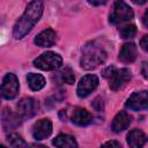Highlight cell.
I'll return each mask as SVG.
<instances>
[{
	"label": "cell",
	"mask_w": 148,
	"mask_h": 148,
	"mask_svg": "<svg viewBox=\"0 0 148 148\" xmlns=\"http://www.w3.org/2000/svg\"><path fill=\"white\" fill-rule=\"evenodd\" d=\"M134 3H136V5H143V3H146L147 2V0H132Z\"/></svg>",
	"instance_id": "obj_27"
},
{
	"label": "cell",
	"mask_w": 148,
	"mask_h": 148,
	"mask_svg": "<svg viewBox=\"0 0 148 148\" xmlns=\"http://www.w3.org/2000/svg\"><path fill=\"white\" fill-rule=\"evenodd\" d=\"M43 9H44L43 2L40 0L31 1L27 6L23 15L15 23V25L13 28V36L16 39H21L27 34H29L31 31V29L36 25V23L39 21V18L42 17Z\"/></svg>",
	"instance_id": "obj_1"
},
{
	"label": "cell",
	"mask_w": 148,
	"mask_h": 148,
	"mask_svg": "<svg viewBox=\"0 0 148 148\" xmlns=\"http://www.w3.org/2000/svg\"><path fill=\"white\" fill-rule=\"evenodd\" d=\"M131 121H132V117L126 111H120L113 118V121L111 124V130L114 133H120V132L127 130Z\"/></svg>",
	"instance_id": "obj_12"
},
{
	"label": "cell",
	"mask_w": 148,
	"mask_h": 148,
	"mask_svg": "<svg viewBox=\"0 0 148 148\" xmlns=\"http://www.w3.org/2000/svg\"><path fill=\"white\" fill-rule=\"evenodd\" d=\"M147 141H148V136L141 130L134 128L130 131V133L127 134V143L130 147L140 148V147H143Z\"/></svg>",
	"instance_id": "obj_13"
},
{
	"label": "cell",
	"mask_w": 148,
	"mask_h": 148,
	"mask_svg": "<svg viewBox=\"0 0 148 148\" xmlns=\"http://www.w3.org/2000/svg\"><path fill=\"white\" fill-rule=\"evenodd\" d=\"M60 77H61V81H62V82L68 83V84H73L74 81H75L74 72H73L72 68L68 67V66H66L65 68L61 69V72H60Z\"/></svg>",
	"instance_id": "obj_19"
},
{
	"label": "cell",
	"mask_w": 148,
	"mask_h": 148,
	"mask_svg": "<svg viewBox=\"0 0 148 148\" xmlns=\"http://www.w3.org/2000/svg\"><path fill=\"white\" fill-rule=\"evenodd\" d=\"M141 74L145 79L148 80V61H145L142 64V67H141Z\"/></svg>",
	"instance_id": "obj_23"
},
{
	"label": "cell",
	"mask_w": 148,
	"mask_h": 148,
	"mask_svg": "<svg viewBox=\"0 0 148 148\" xmlns=\"http://www.w3.org/2000/svg\"><path fill=\"white\" fill-rule=\"evenodd\" d=\"M106 57L108 53L101 44H98L97 42H90L82 50L80 65L84 69H92L104 64Z\"/></svg>",
	"instance_id": "obj_2"
},
{
	"label": "cell",
	"mask_w": 148,
	"mask_h": 148,
	"mask_svg": "<svg viewBox=\"0 0 148 148\" xmlns=\"http://www.w3.org/2000/svg\"><path fill=\"white\" fill-rule=\"evenodd\" d=\"M119 34H120L121 38H124V39L133 38L136 34V27L134 24H127L119 30Z\"/></svg>",
	"instance_id": "obj_21"
},
{
	"label": "cell",
	"mask_w": 148,
	"mask_h": 148,
	"mask_svg": "<svg viewBox=\"0 0 148 148\" xmlns=\"http://www.w3.org/2000/svg\"><path fill=\"white\" fill-rule=\"evenodd\" d=\"M142 22H143V24H145V27H147L148 28V9L145 12V14H143V17H142Z\"/></svg>",
	"instance_id": "obj_26"
},
{
	"label": "cell",
	"mask_w": 148,
	"mask_h": 148,
	"mask_svg": "<svg viewBox=\"0 0 148 148\" xmlns=\"http://www.w3.org/2000/svg\"><path fill=\"white\" fill-rule=\"evenodd\" d=\"M125 106L132 111H141L148 108V91H134L126 101Z\"/></svg>",
	"instance_id": "obj_7"
},
{
	"label": "cell",
	"mask_w": 148,
	"mask_h": 148,
	"mask_svg": "<svg viewBox=\"0 0 148 148\" xmlns=\"http://www.w3.org/2000/svg\"><path fill=\"white\" fill-rule=\"evenodd\" d=\"M92 120V116L89 111H87L86 109L83 108H76L74 111H73V114H72V121L75 124V125H79V126H86L88 124H90Z\"/></svg>",
	"instance_id": "obj_16"
},
{
	"label": "cell",
	"mask_w": 148,
	"mask_h": 148,
	"mask_svg": "<svg viewBox=\"0 0 148 148\" xmlns=\"http://www.w3.org/2000/svg\"><path fill=\"white\" fill-rule=\"evenodd\" d=\"M140 46H141V49H142L143 51L148 52V35H146V36H143V37L141 38V40H140Z\"/></svg>",
	"instance_id": "obj_22"
},
{
	"label": "cell",
	"mask_w": 148,
	"mask_h": 148,
	"mask_svg": "<svg viewBox=\"0 0 148 148\" xmlns=\"http://www.w3.org/2000/svg\"><path fill=\"white\" fill-rule=\"evenodd\" d=\"M27 81H28L30 89L34 91H38V90L43 89L46 83L44 76L40 74H36V73H29L27 75Z\"/></svg>",
	"instance_id": "obj_18"
},
{
	"label": "cell",
	"mask_w": 148,
	"mask_h": 148,
	"mask_svg": "<svg viewBox=\"0 0 148 148\" xmlns=\"http://www.w3.org/2000/svg\"><path fill=\"white\" fill-rule=\"evenodd\" d=\"M103 146H113V147H120V143L117 142V141H108V142H104Z\"/></svg>",
	"instance_id": "obj_25"
},
{
	"label": "cell",
	"mask_w": 148,
	"mask_h": 148,
	"mask_svg": "<svg viewBox=\"0 0 148 148\" xmlns=\"http://www.w3.org/2000/svg\"><path fill=\"white\" fill-rule=\"evenodd\" d=\"M52 145L56 146V147H60V148L77 147V142L75 141V139L72 135H68V134H59L58 136H56L53 139Z\"/></svg>",
	"instance_id": "obj_17"
},
{
	"label": "cell",
	"mask_w": 148,
	"mask_h": 148,
	"mask_svg": "<svg viewBox=\"0 0 148 148\" xmlns=\"http://www.w3.org/2000/svg\"><path fill=\"white\" fill-rule=\"evenodd\" d=\"M52 133V123L50 119L44 118L35 123L32 126V136L35 140H44Z\"/></svg>",
	"instance_id": "obj_9"
},
{
	"label": "cell",
	"mask_w": 148,
	"mask_h": 148,
	"mask_svg": "<svg viewBox=\"0 0 148 148\" xmlns=\"http://www.w3.org/2000/svg\"><path fill=\"white\" fill-rule=\"evenodd\" d=\"M97 86H98V77L95 74L84 75L77 84V89H76L77 96L80 98H84L89 96L97 88Z\"/></svg>",
	"instance_id": "obj_8"
},
{
	"label": "cell",
	"mask_w": 148,
	"mask_h": 148,
	"mask_svg": "<svg viewBox=\"0 0 148 148\" xmlns=\"http://www.w3.org/2000/svg\"><path fill=\"white\" fill-rule=\"evenodd\" d=\"M108 0H88V2L91 5V6H102V5H105Z\"/></svg>",
	"instance_id": "obj_24"
},
{
	"label": "cell",
	"mask_w": 148,
	"mask_h": 148,
	"mask_svg": "<svg viewBox=\"0 0 148 148\" xmlns=\"http://www.w3.org/2000/svg\"><path fill=\"white\" fill-rule=\"evenodd\" d=\"M21 116L18 113H14L8 108H5L1 113V125L3 131L15 130L21 124Z\"/></svg>",
	"instance_id": "obj_11"
},
{
	"label": "cell",
	"mask_w": 148,
	"mask_h": 148,
	"mask_svg": "<svg viewBox=\"0 0 148 148\" xmlns=\"http://www.w3.org/2000/svg\"><path fill=\"white\" fill-rule=\"evenodd\" d=\"M134 12L133 9L124 1V0H116L113 3V10L110 15V22L112 24H119L125 21H130L133 18Z\"/></svg>",
	"instance_id": "obj_5"
},
{
	"label": "cell",
	"mask_w": 148,
	"mask_h": 148,
	"mask_svg": "<svg viewBox=\"0 0 148 148\" xmlns=\"http://www.w3.org/2000/svg\"><path fill=\"white\" fill-rule=\"evenodd\" d=\"M61 64H62L61 56L56 52H52V51L44 52L34 60V66L39 69H43V71L57 69L61 66Z\"/></svg>",
	"instance_id": "obj_4"
},
{
	"label": "cell",
	"mask_w": 148,
	"mask_h": 148,
	"mask_svg": "<svg viewBox=\"0 0 148 148\" xmlns=\"http://www.w3.org/2000/svg\"><path fill=\"white\" fill-rule=\"evenodd\" d=\"M7 141H8L9 146H12V147H27L28 146L27 142L22 139V136L16 133H10L7 136Z\"/></svg>",
	"instance_id": "obj_20"
},
{
	"label": "cell",
	"mask_w": 148,
	"mask_h": 148,
	"mask_svg": "<svg viewBox=\"0 0 148 148\" xmlns=\"http://www.w3.org/2000/svg\"><path fill=\"white\" fill-rule=\"evenodd\" d=\"M103 76L109 80V87L112 90H118L120 89L127 81L131 80V71L127 68H120L117 69L113 66L108 67L103 72Z\"/></svg>",
	"instance_id": "obj_3"
},
{
	"label": "cell",
	"mask_w": 148,
	"mask_h": 148,
	"mask_svg": "<svg viewBox=\"0 0 148 148\" xmlns=\"http://www.w3.org/2000/svg\"><path fill=\"white\" fill-rule=\"evenodd\" d=\"M20 84L18 80L13 73H8L3 76L1 83V95L6 99H13L18 94Z\"/></svg>",
	"instance_id": "obj_6"
},
{
	"label": "cell",
	"mask_w": 148,
	"mask_h": 148,
	"mask_svg": "<svg viewBox=\"0 0 148 148\" xmlns=\"http://www.w3.org/2000/svg\"><path fill=\"white\" fill-rule=\"evenodd\" d=\"M37 103L34 98L31 97H24L22 98L16 108H17V113L21 116L22 119H28V118H31L35 113H36V110H37Z\"/></svg>",
	"instance_id": "obj_10"
},
{
	"label": "cell",
	"mask_w": 148,
	"mask_h": 148,
	"mask_svg": "<svg viewBox=\"0 0 148 148\" xmlns=\"http://www.w3.org/2000/svg\"><path fill=\"white\" fill-rule=\"evenodd\" d=\"M136 59V46L134 43H125L119 52V60L123 62H133Z\"/></svg>",
	"instance_id": "obj_15"
},
{
	"label": "cell",
	"mask_w": 148,
	"mask_h": 148,
	"mask_svg": "<svg viewBox=\"0 0 148 148\" xmlns=\"http://www.w3.org/2000/svg\"><path fill=\"white\" fill-rule=\"evenodd\" d=\"M56 32L52 29H46L42 32H39L35 38V44L40 47H50L56 43Z\"/></svg>",
	"instance_id": "obj_14"
}]
</instances>
